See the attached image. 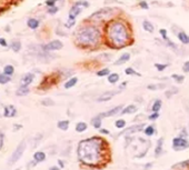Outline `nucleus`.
Returning a JSON list of instances; mask_svg holds the SVG:
<instances>
[{"label": "nucleus", "mask_w": 189, "mask_h": 170, "mask_svg": "<svg viewBox=\"0 0 189 170\" xmlns=\"http://www.w3.org/2000/svg\"><path fill=\"white\" fill-rule=\"evenodd\" d=\"M107 145L98 137L81 140L78 145L77 155L82 163L87 166H98L106 159Z\"/></svg>", "instance_id": "nucleus-1"}, {"label": "nucleus", "mask_w": 189, "mask_h": 170, "mask_svg": "<svg viewBox=\"0 0 189 170\" xmlns=\"http://www.w3.org/2000/svg\"><path fill=\"white\" fill-rule=\"evenodd\" d=\"M76 40L82 46H96L100 41V31L94 26H84L76 32Z\"/></svg>", "instance_id": "nucleus-2"}, {"label": "nucleus", "mask_w": 189, "mask_h": 170, "mask_svg": "<svg viewBox=\"0 0 189 170\" xmlns=\"http://www.w3.org/2000/svg\"><path fill=\"white\" fill-rule=\"evenodd\" d=\"M107 36L111 43L118 47L126 45L129 40V33H128L126 26L119 21H116L109 26L107 30Z\"/></svg>", "instance_id": "nucleus-3"}, {"label": "nucleus", "mask_w": 189, "mask_h": 170, "mask_svg": "<svg viewBox=\"0 0 189 170\" xmlns=\"http://www.w3.org/2000/svg\"><path fill=\"white\" fill-rule=\"evenodd\" d=\"M26 147H27V142H26V140H21V141L19 142V145L17 146V148L13 150V153H11L10 158L8 160V165L9 166L15 165V163L22 157L23 153H25V150H26Z\"/></svg>", "instance_id": "nucleus-4"}, {"label": "nucleus", "mask_w": 189, "mask_h": 170, "mask_svg": "<svg viewBox=\"0 0 189 170\" xmlns=\"http://www.w3.org/2000/svg\"><path fill=\"white\" fill-rule=\"evenodd\" d=\"M114 13H115L114 8H102V9H99L98 11L92 13L89 18L92 20H104V19H108L111 16H114Z\"/></svg>", "instance_id": "nucleus-5"}, {"label": "nucleus", "mask_w": 189, "mask_h": 170, "mask_svg": "<svg viewBox=\"0 0 189 170\" xmlns=\"http://www.w3.org/2000/svg\"><path fill=\"white\" fill-rule=\"evenodd\" d=\"M172 148H174L175 151H182V150L189 148V142L188 140L182 137L174 138V140H172Z\"/></svg>", "instance_id": "nucleus-6"}, {"label": "nucleus", "mask_w": 189, "mask_h": 170, "mask_svg": "<svg viewBox=\"0 0 189 170\" xmlns=\"http://www.w3.org/2000/svg\"><path fill=\"white\" fill-rule=\"evenodd\" d=\"M64 48V43L61 42L60 40L58 39H55V40H51L49 41L48 43L42 46V50L44 51H57V50H61Z\"/></svg>", "instance_id": "nucleus-7"}, {"label": "nucleus", "mask_w": 189, "mask_h": 170, "mask_svg": "<svg viewBox=\"0 0 189 170\" xmlns=\"http://www.w3.org/2000/svg\"><path fill=\"white\" fill-rule=\"evenodd\" d=\"M146 124H133V126H130V127L126 128L124 131L120 132V136H129L133 135V134H136V132L140 131V130H143Z\"/></svg>", "instance_id": "nucleus-8"}, {"label": "nucleus", "mask_w": 189, "mask_h": 170, "mask_svg": "<svg viewBox=\"0 0 189 170\" xmlns=\"http://www.w3.org/2000/svg\"><path fill=\"white\" fill-rule=\"evenodd\" d=\"M33 80H35V74L33 72H26L20 77L19 84H20V86L29 87L33 82Z\"/></svg>", "instance_id": "nucleus-9"}, {"label": "nucleus", "mask_w": 189, "mask_h": 170, "mask_svg": "<svg viewBox=\"0 0 189 170\" xmlns=\"http://www.w3.org/2000/svg\"><path fill=\"white\" fill-rule=\"evenodd\" d=\"M2 116L6 118H12L17 116V108L13 104H8L3 107Z\"/></svg>", "instance_id": "nucleus-10"}, {"label": "nucleus", "mask_w": 189, "mask_h": 170, "mask_svg": "<svg viewBox=\"0 0 189 170\" xmlns=\"http://www.w3.org/2000/svg\"><path fill=\"white\" fill-rule=\"evenodd\" d=\"M120 91H121V90H110V91H106V92H104V94L100 95V96L97 98V101H99V102L108 101V100L111 99V98H113L114 96H116V95L119 94Z\"/></svg>", "instance_id": "nucleus-11"}, {"label": "nucleus", "mask_w": 189, "mask_h": 170, "mask_svg": "<svg viewBox=\"0 0 189 170\" xmlns=\"http://www.w3.org/2000/svg\"><path fill=\"white\" fill-rule=\"evenodd\" d=\"M82 11V7L78 5H74L71 7V9L69 10V15H68V21H75L76 17L79 15Z\"/></svg>", "instance_id": "nucleus-12"}, {"label": "nucleus", "mask_w": 189, "mask_h": 170, "mask_svg": "<svg viewBox=\"0 0 189 170\" xmlns=\"http://www.w3.org/2000/svg\"><path fill=\"white\" fill-rule=\"evenodd\" d=\"M121 110H123V106H117V107L111 108V109L108 110V111L102 112V114H100L102 116V118L104 117H113V116H116V114H118L119 112H121Z\"/></svg>", "instance_id": "nucleus-13"}, {"label": "nucleus", "mask_w": 189, "mask_h": 170, "mask_svg": "<svg viewBox=\"0 0 189 170\" xmlns=\"http://www.w3.org/2000/svg\"><path fill=\"white\" fill-rule=\"evenodd\" d=\"M40 26V20L37 19V18H28L27 20V27H28L30 30H37Z\"/></svg>", "instance_id": "nucleus-14"}, {"label": "nucleus", "mask_w": 189, "mask_h": 170, "mask_svg": "<svg viewBox=\"0 0 189 170\" xmlns=\"http://www.w3.org/2000/svg\"><path fill=\"white\" fill-rule=\"evenodd\" d=\"M9 47H10V49L15 53H18L20 52V50L22 49V43H21V41L19 40V39H15V40H12L10 42Z\"/></svg>", "instance_id": "nucleus-15"}, {"label": "nucleus", "mask_w": 189, "mask_h": 170, "mask_svg": "<svg viewBox=\"0 0 189 170\" xmlns=\"http://www.w3.org/2000/svg\"><path fill=\"white\" fill-rule=\"evenodd\" d=\"M30 92V89L29 87H23V86H20L17 90H16V96L18 97H25L27 95H29Z\"/></svg>", "instance_id": "nucleus-16"}, {"label": "nucleus", "mask_w": 189, "mask_h": 170, "mask_svg": "<svg viewBox=\"0 0 189 170\" xmlns=\"http://www.w3.org/2000/svg\"><path fill=\"white\" fill-rule=\"evenodd\" d=\"M129 59H130V53H129V52H125V53H123V55H121V56L119 57V59H118V60L116 61L115 65H117V66L124 65L125 62L129 61Z\"/></svg>", "instance_id": "nucleus-17"}, {"label": "nucleus", "mask_w": 189, "mask_h": 170, "mask_svg": "<svg viewBox=\"0 0 189 170\" xmlns=\"http://www.w3.org/2000/svg\"><path fill=\"white\" fill-rule=\"evenodd\" d=\"M33 160L36 163H42V161L46 160V153L44 151H36L33 153Z\"/></svg>", "instance_id": "nucleus-18"}, {"label": "nucleus", "mask_w": 189, "mask_h": 170, "mask_svg": "<svg viewBox=\"0 0 189 170\" xmlns=\"http://www.w3.org/2000/svg\"><path fill=\"white\" fill-rule=\"evenodd\" d=\"M77 82H78V78H77V77H71V78H69L66 82H65V85H64L65 89H71L72 87L76 86Z\"/></svg>", "instance_id": "nucleus-19"}, {"label": "nucleus", "mask_w": 189, "mask_h": 170, "mask_svg": "<svg viewBox=\"0 0 189 170\" xmlns=\"http://www.w3.org/2000/svg\"><path fill=\"white\" fill-rule=\"evenodd\" d=\"M177 38L179 39L180 42L184 43V45H188L189 43V36L187 35L186 32H184V31H180V32L177 33Z\"/></svg>", "instance_id": "nucleus-20"}, {"label": "nucleus", "mask_w": 189, "mask_h": 170, "mask_svg": "<svg viewBox=\"0 0 189 170\" xmlns=\"http://www.w3.org/2000/svg\"><path fill=\"white\" fill-rule=\"evenodd\" d=\"M137 106H135V104H129V106H127L126 108H124L123 110H121V114H135L136 111H137Z\"/></svg>", "instance_id": "nucleus-21"}, {"label": "nucleus", "mask_w": 189, "mask_h": 170, "mask_svg": "<svg viewBox=\"0 0 189 170\" xmlns=\"http://www.w3.org/2000/svg\"><path fill=\"white\" fill-rule=\"evenodd\" d=\"M2 72L5 75H7V76H12L13 74H15V67L12 66V65H6L5 67H3V70Z\"/></svg>", "instance_id": "nucleus-22"}, {"label": "nucleus", "mask_w": 189, "mask_h": 170, "mask_svg": "<svg viewBox=\"0 0 189 170\" xmlns=\"http://www.w3.org/2000/svg\"><path fill=\"white\" fill-rule=\"evenodd\" d=\"M101 119H102V116L101 114H98L97 117L92 118L91 122H92V126H94L96 129H99L101 127Z\"/></svg>", "instance_id": "nucleus-23"}, {"label": "nucleus", "mask_w": 189, "mask_h": 170, "mask_svg": "<svg viewBox=\"0 0 189 170\" xmlns=\"http://www.w3.org/2000/svg\"><path fill=\"white\" fill-rule=\"evenodd\" d=\"M57 127L60 130L66 131V130H68V128H69V121H68V120H60V121H58V124H57Z\"/></svg>", "instance_id": "nucleus-24"}, {"label": "nucleus", "mask_w": 189, "mask_h": 170, "mask_svg": "<svg viewBox=\"0 0 189 170\" xmlns=\"http://www.w3.org/2000/svg\"><path fill=\"white\" fill-rule=\"evenodd\" d=\"M143 30H146L147 32H153V25L148 20H143Z\"/></svg>", "instance_id": "nucleus-25"}, {"label": "nucleus", "mask_w": 189, "mask_h": 170, "mask_svg": "<svg viewBox=\"0 0 189 170\" xmlns=\"http://www.w3.org/2000/svg\"><path fill=\"white\" fill-rule=\"evenodd\" d=\"M11 81V77L7 76L3 72H0V85H7Z\"/></svg>", "instance_id": "nucleus-26"}, {"label": "nucleus", "mask_w": 189, "mask_h": 170, "mask_svg": "<svg viewBox=\"0 0 189 170\" xmlns=\"http://www.w3.org/2000/svg\"><path fill=\"white\" fill-rule=\"evenodd\" d=\"M87 124L86 122H84V121H81V122H78V124H76V131L77 132H84V131H86L87 130Z\"/></svg>", "instance_id": "nucleus-27"}, {"label": "nucleus", "mask_w": 189, "mask_h": 170, "mask_svg": "<svg viewBox=\"0 0 189 170\" xmlns=\"http://www.w3.org/2000/svg\"><path fill=\"white\" fill-rule=\"evenodd\" d=\"M118 80H119V75L118 74H110L109 76H108V82L109 84H117Z\"/></svg>", "instance_id": "nucleus-28"}, {"label": "nucleus", "mask_w": 189, "mask_h": 170, "mask_svg": "<svg viewBox=\"0 0 189 170\" xmlns=\"http://www.w3.org/2000/svg\"><path fill=\"white\" fill-rule=\"evenodd\" d=\"M162 143H164V139L161 138V139L158 140V142H157V147H156V149H155V155L156 156H159L161 151H162Z\"/></svg>", "instance_id": "nucleus-29"}, {"label": "nucleus", "mask_w": 189, "mask_h": 170, "mask_svg": "<svg viewBox=\"0 0 189 170\" xmlns=\"http://www.w3.org/2000/svg\"><path fill=\"white\" fill-rule=\"evenodd\" d=\"M41 104L45 107H52L55 106V101L51 98H45L44 100H41Z\"/></svg>", "instance_id": "nucleus-30"}, {"label": "nucleus", "mask_w": 189, "mask_h": 170, "mask_svg": "<svg viewBox=\"0 0 189 170\" xmlns=\"http://www.w3.org/2000/svg\"><path fill=\"white\" fill-rule=\"evenodd\" d=\"M161 104H162V102H161V100H156V101L153 102V112H158L159 110L161 109Z\"/></svg>", "instance_id": "nucleus-31"}, {"label": "nucleus", "mask_w": 189, "mask_h": 170, "mask_svg": "<svg viewBox=\"0 0 189 170\" xmlns=\"http://www.w3.org/2000/svg\"><path fill=\"white\" fill-rule=\"evenodd\" d=\"M97 75L98 77H105V76H109L110 75V70H109V68H104V69H101V70H99V71H97Z\"/></svg>", "instance_id": "nucleus-32"}, {"label": "nucleus", "mask_w": 189, "mask_h": 170, "mask_svg": "<svg viewBox=\"0 0 189 170\" xmlns=\"http://www.w3.org/2000/svg\"><path fill=\"white\" fill-rule=\"evenodd\" d=\"M143 134L146 136H153L155 134V127L153 126H148V127H146L145 130H143Z\"/></svg>", "instance_id": "nucleus-33"}, {"label": "nucleus", "mask_w": 189, "mask_h": 170, "mask_svg": "<svg viewBox=\"0 0 189 170\" xmlns=\"http://www.w3.org/2000/svg\"><path fill=\"white\" fill-rule=\"evenodd\" d=\"M166 85H148L147 88L149 90H157V89H160V88H165Z\"/></svg>", "instance_id": "nucleus-34"}, {"label": "nucleus", "mask_w": 189, "mask_h": 170, "mask_svg": "<svg viewBox=\"0 0 189 170\" xmlns=\"http://www.w3.org/2000/svg\"><path fill=\"white\" fill-rule=\"evenodd\" d=\"M115 126L117 128H119V129H121V128H125L126 127V121L124 119H119V120H117V121L115 122Z\"/></svg>", "instance_id": "nucleus-35"}, {"label": "nucleus", "mask_w": 189, "mask_h": 170, "mask_svg": "<svg viewBox=\"0 0 189 170\" xmlns=\"http://www.w3.org/2000/svg\"><path fill=\"white\" fill-rule=\"evenodd\" d=\"M171 78L175 79V81H176V82H179V84H182V82L184 81L185 77L182 76V75H172V76H171Z\"/></svg>", "instance_id": "nucleus-36"}, {"label": "nucleus", "mask_w": 189, "mask_h": 170, "mask_svg": "<svg viewBox=\"0 0 189 170\" xmlns=\"http://www.w3.org/2000/svg\"><path fill=\"white\" fill-rule=\"evenodd\" d=\"M59 11V8L57 7V6H54V7H48V9H47V12L49 13V15H55V13H57Z\"/></svg>", "instance_id": "nucleus-37"}, {"label": "nucleus", "mask_w": 189, "mask_h": 170, "mask_svg": "<svg viewBox=\"0 0 189 170\" xmlns=\"http://www.w3.org/2000/svg\"><path fill=\"white\" fill-rule=\"evenodd\" d=\"M188 166H189V160H186V161H182V163L175 165L174 168H182V169H185V168L188 167Z\"/></svg>", "instance_id": "nucleus-38"}, {"label": "nucleus", "mask_w": 189, "mask_h": 170, "mask_svg": "<svg viewBox=\"0 0 189 170\" xmlns=\"http://www.w3.org/2000/svg\"><path fill=\"white\" fill-rule=\"evenodd\" d=\"M125 74L126 75H128V76H133V75H138L137 72H136V70L133 68H126V70H125Z\"/></svg>", "instance_id": "nucleus-39"}, {"label": "nucleus", "mask_w": 189, "mask_h": 170, "mask_svg": "<svg viewBox=\"0 0 189 170\" xmlns=\"http://www.w3.org/2000/svg\"><path fill=\"white\" fill-rule=\"evenodd\" d=\"M75 5H78V6H80V7H85V8L89 7V3H88L86 0H79V1H77Z\"/></svg>", "instance_id": "nucleus-40"}, {"label": "nucleus", "mask_w": 189, "mask_h": 170, "mask_svg": "<svg viewBox=\"0 0 189 170\" xmlns=\"http://www.w3.org/2000/svg\"><path fill=\"white\" fill-rule=\"evenodd\" d=\"M57 1H59V0H46L45 5H46L47 7H54V6L56 5Z\"/></svg>", "instance_id": "nucleus-41"}, {"label": "nucleus", "mask_w": 189, "mask_h": 170, "mask_svg": "<svg viewBox=\"0 0 189 170\" xmlns=\"http://www.w3.org/2000/svg\"><path fill=\"white\" fill-rule=\"evenodd\" d=\"M0 46L2 47V48L9 47V43H8V41L6 40V38H0Z\"/></svg>", "instance_id": "nucleus-42"}, {"label": "nucleus", "mask_w": 189, "mask_h": 170, "mask_svg": "<svg viewBox=\"0 0 189 170\" xmlns=\"http://www.w3.org/2000/svg\"><path fill=\"white\" fill-rule=\"evenodd\" d=\"M155 67L158 71H164L167 68V65H160V64H155Z\"/></svg>", "instance_id": "nucleus-43"}, {"label": "nucleus", "mask_w": 189, "mask_h": 170, "mask_svg": "<svg viewBox=\"0 0 189 170\" xmlns=\"http://www.w3.org/2000/svg\"><path fill=\"white\" fill-rule=\"evenodd\" d=\"M159 32H160L161 37H162V39H165V40H168V37H167V30L166 29H160L159 30Z\"/></svg>", "instance_id": "nucleus-44"}, {"label": "nucleus", "mask_w": 189, "mask_h": 170, "mask_svg": "<svg viewBox=\"0 0 189 170\" xmlns=\"http://www.w3.org/2000/svg\"><path fill=\"white\" fill-rule=\"evenodd\" d=\"M158 118H159V114H158V112H153V114H151L150 116H149L148 119L149 120H153H153L158 119Z\"/></svg>", "instance_id": "nucleus-45"}, {"label": "nucleus", "mask_w": 189, "mask_h": 170, "mask_svg": "<svg viewBox=\"0 0 189 170\" xmlns=\"http://www.w3.org/2000/svg\"><path fill=\"white\" fill-rule=\"evenodd\" d=\"M3 141H5V135L0 131V150H1V148H2L3 146Z\"/></svg>", "instance_id": "nucleus-46"}, {"label": "nucleus", "mask_w": 189, "mask_h": 170, "mask_svg": "<svg viewBox=\"0 0 189 170\" xmlns=\"http://www.w3.org/2000/svg\"><path fill=\"white\" fill-rule=\"evenodd\" d=\"M139 6H140L143 9H145V10H147V9H149V7H148V3L146 2V1H140L139 2Z\"/></svg>", "instance_id": "nucleus-47"}, {"label": "nucleus", "mask_w": 189, "mask_h": 170, "mask_svg": "<svg viewBox=\"0 0 189 170\" xmlns=\"http://www.w3.org/2000/svg\"><path fill=\"white\" fill-rule=\"evenodd\" d=\"M182 70L185 71V72H189V60L186 61L184 64V66H182Z\"/></svg>", "instance_id": "nucleus-48"}, {"label": "nucleus", "mask_w": 189, "mask_h": 170, "mask_svg": "<svg viewBox=\"0 0 189 170\" xmlns=\"http://www.w3.org/2000/svg\"><path fill=\"white\" fill-rule=\"evenodd\" d=\"M99 132L100 134H104V135H108V134H110L109 130H107V129H100Z\"/></svg>", "instance_id": "nucleus-49"}, {"label": "nucleus", "mask_w": 189, "mask_h": 170, "mask_svg": "<svg viewBox=\"0 0 189 170\" xmlns=\"http://www.w3.org/2000/svg\"><path fill=\"white\" fill-rule=\"evenodd\" d=\"M58 163H59V167H60V168H64L65 163H62V160H58Z\"/></svg>", "instance_id": "nucleus-50"}, {"label": "nucleus", "mask_w": 189, "mask_h": 170, "mask_svg": "<svg viewBox=\"0 0 189 170\" xmlns=\"http://www.w3.org/2000/svg\"><path fill=\"white\" fill-rule=\"evenodd\" d=\"M49 170H60V168H59V167H56V166H54V167H50V168H49Z\"/></svg>", "instance_id": "nucleus-51"}, {"label": "nucleus", "mask_w": 189, "mask_h": 170, "mask_svg": "<svg viewBox=\"0 0 189 170\" xmlns=\"http://www.w3.org/2000/svg\"><path fill=\"white\" fill-rule=\"evenodd\" d=\"M151 166H153V163H148V165H146V166H145L146 170H148V168H150Z\"/></svg>", "instance_id": "nucleus-52"}, {"label": "nucleus", "mask_w": 189, "mask_h": 170, "mask_svg": "<svg viewBox=\"0 0 189 170\" xmlns=\"http://www.w3.org/2000/svg\"><path fill=\"white\" fill-rule=\"evenodd\" d=\"M16 170H20V169H16Z\"/></svg>", "instance_id": "nucleus-53"}]
</instances>
